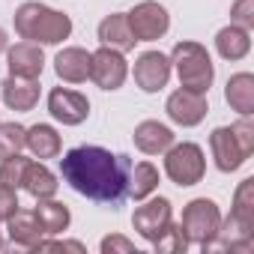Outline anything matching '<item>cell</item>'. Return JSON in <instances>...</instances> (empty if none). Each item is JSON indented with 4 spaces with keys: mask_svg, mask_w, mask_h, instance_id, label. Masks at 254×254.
Here are the masks:
<instances>
[{
    "mask_svg": "<svg viewBox=\"0 0 254 254\" xmlns=\"http://www.w3.org/2000/svg\"><path fill=\"white\" fill-rule=\"evenodd\" d=\"M129 156H114L102 147H75L60 159L63 180L84 197L120 206L129 194Z\"/></svg>",
    "mask_w": 254,
    "mask_h": 254,
    "instance_id": "1",
    "label": "cell"
},
{
    "mask_svg": "<svg viewBox=\"0 0 254 254\" xmlns=\"http://www.w3.org/2000/svg\"><path fill=\"white\" fill-rule=\"evenodd\" d=\"M15 30L27 42H42V45H57L69 39L72 33V18L66 12L48 9L42 3H24L15 12Z\"/></svg>",
    "mask_w": 254,
    "mask_h": 254,
    "instance_id": "2",
    "label": "cell"
},
{
    "mask_svg": "<svg viewBox=\"0 0 254 254\" xmlns=\"http://www.w3.org/2000/svg\"><path fill=\"white\" fill-rule=\"evenodd\" d=\"M171 63H174V69L180 75V87L194 90V93H206L212 87L215 69H212V60H209L203 45H197V42H177L174 54H171Z\"/></svg>",
    "mask_w": 254,
    "mask_h": 254,
    "instance_id": "3",
    "label": "cell"
},
{
    "mask_svg": "<svg viewBox=\"0 0 254 254\" xmlns=\"http://www.w3.org/2000/svg\"><path fill=\"white\" fill-rule=\"evenodd\" d=\"M165 174L177 183V186H194L203 180V171H206V159H203V150L191 141L186 144H171L165 150Z\"/></svg>",
    "mask_w": 254,
    "mask_h": 254,
    "instance_id": "4",
    "label": "cell"
},
{
    "mask_svg": "<svg viewBox=\"0 0 254 254\" xmlns=\"http://www.w3.org/2000/svg\"><path fill=\"white\" fill-rule=\"evenodd\" d=\"M180 227H183V233H186L189 242H194V245H206V242L218 233V227H221L218 203L209 200V197H197V200H191V203L183 209V221H180Z\"/></svg>",
    "mask_w": 254,
    "mask_h": 254,
    "instance_id": "5",
    "label": "cell"
},
{
    "mask_svg": "<svg viewBox=\"0 0 254 254\" xmlns=\"http://www.w3.org/2000/svg\"><path fill=\"white\" fill-rule=\"evenodd\" d=\"M126 18H129V27H132L138 42L162 39L168 33V27H171L168 9L162 3H156V0H144V3H138L132 12H126Z\"/></svg>",
    "mask_w": 254,
    "mask_h": 254,
    "instance_id": "6",
    "label": "cell"
},
{
    "mask_svg": "<svg viewBox=\"0 0 254 254\" xmlns=\"http://www.w3.org/2000/svg\"><path fill=\"white\" fill-rule=\"evenodd\" d=\"M126 75H129V66H126L123 51L102 45L99 51L90 54V78L96 81V87L102 90H120Z\"/></svg>",
    "mask_w": 254,
    "mask_h": 254,
    "instance_id": "7",
    "label": "cell"
},
{
    "mask_svg": "<svg viewBox=\"0 0 254 254\" xmlns=\"http://www.w3.org/2000/svg\"><path fill=\"white\" fill-rule=\"evenodd\" d=\"M48 111L54 120H60L63 126H78L87 120L90 114V102L84 93L78 90H69V87H54L51 96H48Z\"/></svg>",
    "mask_w": 254,
    "mask_h": 254,
    "instance_id": "8",
    "label": "cell"
},
{
    "mask_svg": "<svg viewBox=\"0 0 254 254\" xmlns=\"http://www.w3.org/2000/svg\"><path fill=\"white\" fill-rule=\"evenodd\" d=\"M132 224H135V230H138L147 242H156V239L168 230V224H171V200L153 197V200L141 203V206L135 209V215H132Z\"/></svg>",
    "mask_w": 254,
    "mask_h": 254,
    "instance_id": "9",
    "label": "cell"
},
{
    "mask_svg": "<svg viewBox=\"0 0 254 254\" xmlns=\"http://www.w3.org/2000/svg\"><path fill=\"white\" fill-rule=\"evenodd\" d=\"M171 78V60L162 51H144L135 60V84L144 93H159Z\"/></svg>",
    "mask_w": 254,
    "mask_h": 254,
    "instance_id": "10",
    "label": "cell"
},
{
    "mask_svg": "<svg viewBox=\"0 0 254 254\" xmlns=\"http://www.w3.org/2000/svg\"><path fill=\"white\" fill-rule=\"evenodd\" d=\"M165 111H168V117H171L174 123H180V126H197V123L206 117L209 105H206V96H203V93H194V90H186V87H183V90H177V93L168 96Z\"/></svg>",
    "mask_w": 254,
    "mask_h": 254,
    "instance_id": "11",
    "label": "cell"
},
{
    "mask_svg": "<svg viewBox=\"0 0 254 254\" xmlns=\"http://www.w3.org/2000/svg\"><path fill=\"white\" fill-rule=\"evenodd\" d=\"M209 150H212L215 168H218V171H224V174H230V171L242 168V165H245V159H248V153H245V150L239 147V141L233 138L230 126H221V129H215V132L209 135Z\"/></svg>",
    "mask_w": 254,
    "mask_h": 254,
    "instance_id": "12",
    "label": "cell"
},
{
    "mask_svg": "<svg viewBox=\"0 0 254 254\" xmlns=\"http://www.w3.org/2000/svg\"><path fill=\"white\" fill-rule=\"evenodd\" d=\"M6 66H9V75L39 78L45 69V54H42L39 42H18L15 48L6 51Z\"/></svg>",
    "mask_w": 254,
    "mask_h": 254,
    "instance_id": "13",
    "label": "cell"
},
{
    "mask_svg": "<svg viewBox=\"0 0 254 254\" xmlns=\"http://www.w3.org/2000/svg\"><path fill=\"white\" fill-rule=\"evenodd\" d=\"M6 230H9V239L15 245H21V248H33L42 236H48L39 215H36V209H15L6 218Z\"/></svg>",
    "mask_w": 254,
    "mask_h": 254,
    "instance_id": "14",
    "label": "cell"
},
{
    "mask_svg": "<svg viewBox=\"0 0 254 254\" xmlns=\"http://www.w3.org/2000/svg\"><path fill=\"white\" fill-rule=\"evenodd\" d=\"M3 102L12 111H33V105L39 102V81L36 78L9 75L3 81Z\"/></svg>",
    "mask_w": 254,
    "mask_h": 254,
    "instance_id": "15",
    "label": "cell"
},
{
    "mask_svg": "<svg viewBox=\"0 0 254 254\" xmlns=\"http://www.w3.org/2000/svg\"><path fill=\"white\" fill-rule=\"evenodd\" d=\"M99 39H102V45L117 48V51H132L135 42H138L135 33H132V27H129L126 12H114V15L102 18V24H99Z\"/></svg>",
    "mask_w": 254,
    "mask_h": 254,
    "instance_id": "16",
    "label": "cell"
},
{
    "mask_svg": "<svg viewBox=\"0 0 254 254\" xmlns=\"http://www.w3.org/2000/svg\"><path fill=\"white\" fill-rule=\"evenodd\" d=\"M135 147L147 156H159L165 153L171 144H174V132L168 129V126H162L159 120H144L138 129H135Z\"/></svg>",
    "mask_w": 254,
    "mask_h": 254,
    "instance_id": "17",
    "label": "cell"
},
{
    "mask_svg": "<svg viewBox=\"0 0 254 254\" xmlns=\"http://www.w3.org/2000/svg\"><path fill=\"white\" fill-rule=\"evenodd\" d=\"M54 72L57 78L69 81V84H81L90 78V51L84 48H63L54 57Z\"/></svg>",
    "mask_w": 254,
    "mask_h": 254,
    "instance_id": "18",
    "label": "cell"
},
{
    "mask_svg": "<svg viewBox=\"0 0 254 254\" xmlns=\"http://www.w3.org/2000/svg\"><path fill=\"white\" fill-rule=\"evenodd\" d=\"M224 99L233 111H239L242 117H251L254 114V75L248 72L233 75L224 87Z\"/></svg>",
    "mask_w": 254,
    "mask_h": 254,
    "instance_id": "19",
    "label": "cell"
},
{
    "mask_svg": "<svg viewBox=\"0 0 254 254\" xmlns=\"http://www.w3.org/2000/svg\"><path fill=\"white\" fill-rule=\"evenodd\" d=\"M57 177L45 168V165H39V162H27V168H24V177H21V189L27 191V194H33L36 200H42V197H54L57 194Z\"/></svg>",
    "mask_w": 254,
    "mask_h": 254,
    "instance_id": "20",
    "label": "cell"
},
{
    "mask_svg": "<svg viewBox=\"0 0 254 254\" xmlns=\"http://www.w3.org/2000/svg\"><path fill=\"white\" fill-rule=\"evenodd\" d=\"M24 147L36 156V159H57L60 156V135L45 123H36L33 129H27Z\"/></svg>",
    "mask_w": 254,
    "mask_h": 254,
    "instance_id": "21",
    "label": "cell"
},
{
    "mask_svg": "<svg viewBox=\"0 0 254 254\" xmlns=\"http://www.w3.org/2000/svg\"><path fill=\"white\" fill-rule=\"evenodd\" d=\"M215 48H218V54H221L224 60H242V57L251 51V36H248L245 27L230 24V27H221V30H218Z\"/></svg>",
    "mask_w": 254,
    "mask_h": 254,
    "instance_id": "22",
    "label": "cell"
},
{
    "mask_svg": "<svg viewBox=\"0 0 254 254\" xmlns=\"http://www.w3.org/2000/svg\"><path fill=\"white\" fill-rule=\"evenodd\" d=\"M36 215H39V221H42V227H45L48 236H57V233H63L69 227V209H66V203H57L51 197L39 200Z\"/></svg>",
    "mask_w": 254,
    "mask_h": 254,
    "instance_id": "23",
    "label": "cell"
},
{
    "mask_svg": "<svg viewBox=\"0 0 254 254\" xmlns=\"http://www.w3.org/2000/svg\"><path fill=\"white\" fill-rule=\"evenodd\" d=\"M156 189H159V171H156L150 162H141V165H135V168L129 171V194H132L135 200L150 197Z\"/></svg>",
    "mask_w": 254,
    "mask_h": 254,
    "instance_id": "24",
    "label": "cell"
},
{
    "mask_svg": "<svg viewBox=\"0 0 254 254\" xmlns=\"http://www.w3.org/2000/svg\"><path fill=\"white\" fill-rule=\"evenodd\" d=\"M233 218H239L242 224H251L254 227V180H242V186L236 189L233 194V209H230Z\"/></svg>",
    "mask_w": 254,
    "mask_h": 254,
    "instance_id": "25",
    "label": "cell"
},
{
    "mask_svg": "<svg viewBox=\"0 0 254 254\" xmlns=\"http://www.w3.org/2000/svg\"><path fill=\"white\" fill-rule=\"evenodd\" d=\"M24 138H27L24 126H18V123H0V159L18 156L24 150Z\"/></svg>",
    "mask_w": 254,
    "mask_h": 254,
    "instance_id": "26",
    "label": "cell"
},
{
    "mask_svg": "<svg viewBox=\"0 0 254 254\" xmlns=\"http://www.w3.org/2000/svg\"><path fill=\"white\" fill-rule=\"evenodd\" d=\"M153 248H156L159 254H180V251L189 248V239H186V233H183L180 224H168V230L153 242Z\"/></svg>",
    "mask_w": 254,
    "mask_h": 254,
    "instance_id": "27",
    "label": "cell"
},
{
    "mask_svg": "<svg viewBox=\"0 0 254 254\" xmlns=\"http://www.w3.org/2000/svg\"><path fill=\"white\" fill-rule=\"evenodd\" d=\"M27 162L30 159H24L21 153L18 156H9V159H0V183L9 186V189H21V177H24Z\"/></svg>",
    "mask_w": 254,
    "mask_h": 254,
    "instance_id": "28",
    "label": "cell"
},
{
    "mask_svg": "<svg viewBox=\"0 0 254 254\" xmlns=\"http://www.w3.org/2000/svg\"><path fill=\"white\" fill-rule=\"evenodd\" d=\"M230 132H233V138L239 141V147L251 156V153H254V126H251V120H248V117H242L239 123H233V126H230Z\"/></svg>",
    "mask_w": 254,
    "mask_h": 254,
    "instance_id": "29",
    "label": "cell"
},
{
    "mask_svg": "<svg viewBox=\"0 0 254 254\" xmlns=\"http://www.w3.org/2000/svg\"><path fill=\"white\" fill-rule=\"evenodd\" d=\"M230 18H233L236 27L251 30L254 27V0H236L233 9H230Z\"/></svg>",
    "mask_w": 254,
    "mask_h": 254,
    "instance_id": "30",
    "label": "cell"
},
{
    "mask_svg": "<svg viewBox=\"0 0 254 254\" xmlns=\"http://www.w3.org/2000/svg\"><path fill=\"white\" fill-rule=\"evenodd\" d=\"M117 251H123V254H138V248H135V242H129L126 236H105L102 239V254H117Z\"/></svg>",
    "mask_w": 254,
    "mask_h": 254,
    "instance_id": "31",
    "label": "cell"
},
{
    "mask_svg": "<svg viewBox=\"0 0 254 254\" xmlns=\"http://www.w3.org/2000/svg\"><path fill=\"white\" fill-rule=\"evenodd\" d=\"M15 209H18V194H15V189H9V186L0 183V221H6Z\"/></svg>",
    "mask_w": 254,
    "mask_h": 254,
    "instance_id": "32",
    "label": "cell"
},
{
    "mask_svg": "<svg viewBox=\"0 0 254 254\" xmlns=\"http://www.w3.org/2000/svg\"><path fill=\"white\" fill-rule=\"evenodd\" d=\"M30 251H36V254H42V251H75V254H84V245L81 242H60V239H51V242L39 239Z\"/></svg>",
    "mask_w": 254,
    "mask_h": 254,
    "instance_id": "33",
    "label": "cell"
},
{
    "mask_svg": "<svg viewBox=\"0 0 254 254\" xmlns=\"http://www.w3.org/2000/svg\"><path fill=\"white\" fill-rule=\"evenodd\" d=\"M3 51H6V33L0 30V54H3Z\"/></svg>",
    "mask_w": 254,
    "mask_h": 254,
    "instance_id": "34",
    "label": "cell"
},
{
    "mask_svg": "<svg viewBox=\"0 0 254 254\" xmlns=\"http://www.w3.org/2000/svg\"><path fill=\"white\" fill-rule=\"evenodd\" d=\"M0 245H3V239H0Z\"/></svg>",
    "mask_w": 254,
    "mask_h": 254,
    "instance_id": "35",
    "label": "cell"
}]
</instances>
